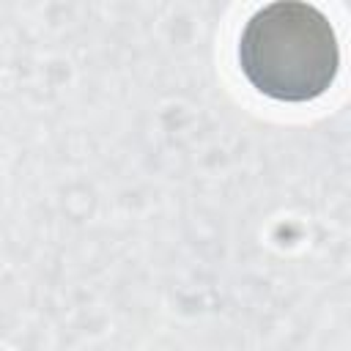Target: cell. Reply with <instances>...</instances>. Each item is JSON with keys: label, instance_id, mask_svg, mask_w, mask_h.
Wrapping results in <instances>:
<instances>
[{"label": "cell", "instance_id": "6da1fadb", "mask_svg": "<svg viewBox=\"0 0 351 351\" xmlns=\"http://www.w3.org/2000/svg\"><path fill=\"white\" fill-rule=\"evenodd\" d=\"M239 63L263 96L310 101L335 82L340 47L332 22L315 5L280 0L255 11L244 25Z\"/></svg>", "mask_w": 351, "mask_h": 351}]
</instances>
